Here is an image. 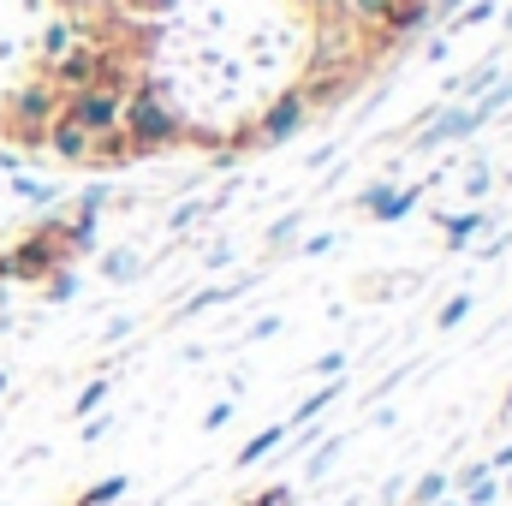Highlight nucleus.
I'll list each match as a JSON object with an SVG mask.
<instances>
[{"mask_svg": "<svg viewBox=\"0 0 512 506\" xmlns=\"http://www.w3.org/2000/svg\"><path fill=\"white\" fill-rule=\"evenodd\" d=\"M60 262H72V245H66V227L60 221H42L24 245L0 256V280H48Z\"/></svg>", "mask_w": 512, "mask_h": 506, "instance_id": "obj_1", "label": "nucleus"}, {"mask_svg": "<svg viewBox=\"0 0 512 506\" xmlns=\"http://www.w3.org/2000/svg\"><path fill=\"white\" fill-rule=\"evenodd\" d=\"M120 131L131 137V149H167V143H179V137H185L179 114L161 102V90H131L126 114H120Z\"/></svg>", "mask_w": 512, "mask_h": 506, "instance_id": "obj_2", "label": "nucleus"}, {"mask_svg": "<svg viewBox=\"0 0 512 506\" xmlns=\"http://www.w3.org/2000/svg\"><path fill=\"white\" fill-rule=\"evenodd\" d=\"M60 108H66V96L48 84V78H30V84H18V96H12V131H18V143H42L48 126L60 120Z\"/></svg>", "mask_w": 512, "mask_h": 506, "instance_id": "obj_3", "label": "nucleus"}, {"mask_svg": "<svg viewBox=\"0 0 512 506\" xmlns=\"http://www.w3.org/2000/svg\"><path fill=\"white\" fill-rule=\"evenodd\" d=\"M60 114H66L78 131H90V137H102V131H120L126 90H120V84H90V90L66 96V108H60Z\"/></svg>", "mask_w": 512, "mask_h": 506, "instance_id": "obj_4", "label": "nucleus"}, {"mask_svg": "<svg viewBox=\"0 0 512 506\" xmlns=\"http://www.w3.org/2000/svg\"><path fill=\"white\" fill-rule=\"evenodd\" d=\"M42 66H48L42 78H48L54 90H66V96H78V90L102 84V54H96L90 42H66V48H60L54 60H42Z\"/></svg>", "mask_w": 512, "mask_h": 506, "instance_id": "obj_5", "label": "nucleus"}, {"mask_svg": "<svg viewBox=\"0 0 512 506\" xmlns=\"http://www.w3.org/2000/svg\"><path fill=\"white\" fill-rule=\"evenodd\" d=\"M417 197H423V185H405V191H399V185H370L358 203H364L370 221H405V215L417 209Z\"/></svg>", "mask_w": 512, "mask_h": 506, "instance_id": "obj_6", "label": "nucleus"}, {"mask_svg": "<svg viewBox=\"0 0 512 506\" xmlns=\"http://www.w3.org/2000/svg\"><path fill=\"white\" fill-rule=\"evenodd\" d=\"M477 120H471V108H435L423 131H417V149H441V143H459V137H471Z\"/></svg>", "mask_w": 512, "mask_h": 506, "instance_id": "obj_7", "label": "nucleus"}, {"mask_svg": "<svg viewBox=\"0 0 512 506\" xmlns=\"http://www.w3.org/2000/svg\"><path fill=\"white\" fill-rule=\"evenodd\" d=\"M304 114H310V102H304L298 90H292V96H280V102L262 114V126H256V131H262V143H286L292 131L304 126Z\"/></svg>", "mask_w": 512, "mask_h": 506, "instance_id": "obj_8", "label": "nucleus"}, {"mask_svg": "<svg viewBox=\"0 0 512 506\" xmlns=\"http://www.w3.org/2000/svg\"><path fill=\"white\" fill-rule=\"evenodd\" d=\"M429 24H435L429 0H393V12H387L382 36H387V42H405V36H417V30H429Z\"/></svg>", "mask_w": 512, "mask_h": 506, "instance_id": "obj_9", "label": "nucleus"}, {"mask_svg": "<svg viewBox=\"0 0 512 506\" xmlns=\"http://www.w3.org/2000/svg\"><path fill=\"white\" fill-rule=\"evenodd\" d=\"M48 149L60 155V161H90V131H78L66 114L48 126Z\"/></svg>", "mask_w": 512, "mask_h": 506, "instance_id": "obj_10", "label": "nucleus"}, {"mask_svg": "<svg viewBox=\"0 0 512 506\" xmlns=\"http://www.w3.org/2000/svg\"><path fill=\"white\" fill-rule=\"evenodd\" d=\"M286 435H292V429H286V423H268V429H256L251 441H245V447H239V459H233V465H239V471H251L256 459H274V453H280V447H286Z\"/></svg>", "mask_w": 512, "mask_h": 506, "instance_id": "obj_11", "label": "nucleus"}, {"mask_svg": "<svg viewBox=\"0 0 512 506\" xmlns=\"http://www.w3.org/2000/svg\"><path fill=\"white\" fill-rule=\"evenodd\" d=\"M340 393H346V381H340V376H328L322 387H316V393H304V399H298V411L286 417V429H298V423H316V417H322V411H328V405H334Z\"/></svg>", "mask_w": 512, "mask_h": 506, "instance_id": "obj_12", "label": "nucleus"}, {"mask_svg": "<svg viewBox=\"0 0 512 506\" xmlns=\"http://www.w3.org/2000/svg\"><path fill=\"white\" fill-rule=\"evenodd\" d=\"M245 286H251V280H227V286H197V292H191V298L179 304V322H185V316H203V310H215V304H233V298H239Z\"/></svg>", "mask_w": 512, "mask_h": 506, "instance_id": "obj_13", "label": "nucleus"}, {"mask_svg": "<svg viewBox=\"0 0 512 506\" xmlns=\"http://www.w3.org/2000/svg\"><path fill=\"white\" fill-rule=\"evenodd\" d=\"M126 489H131V477H126V471H114V477H96L84 495H72L66 506H120V501H126Z\"/></svg>", "mask_w": 512, "mask_h": 506, "instance_id": "obj_14", "label": "nucleus"}, {"mask_svg": "<svg viewBox=\"0 0 512 506\" xmlns=\"http://www.w3.org/2000/svg\"><path fill=\"white\" fill-rule=\"evenodd\" d=\"M340 447H346V435H322V441L310 447V459H304V483H322V477L334 471V459H340Z\"/></svg>", "mask_w": 512, "mask_h": 506, "instance_id": "obj_15", "label": "nucleus"}, {"mask_svg": "<svg viewBox=\"0 0 512 506\" xmlns=\"http://www.w3.org/2000/svg\"><path fill=\"white\" fill-rule=\"evenodd\" d=\"M512 102V78H501V84H495V90H483V96H477V102H471V120H477V131L489 126V120H495V114H501V108H507Z\"/></svg>", "mask_w": 512, "mask_h": 506, "instance_id": "obj_16", "label": "nucleus"}, {"mask_svg": "<svg viewBox=\"0 0 512 506\" xmlns=\"http://www.w3.org/2000/svg\"><path fill=\"white\" fill-rule=\"evenodd\" d=\"M435 501H447V471H423L405 495V506H435Z\"/></svg>", "mask_w": 512, "mask_h": 506, "instance_id": "obj_17", "label": "nucleus"}, {"mask_svg": "<svg viewBox=\"0 0 512 506\" xmlns=\"http://www.w3.org/2000/svg\"><path fill=\"white\" fill-rule=\"evenodd\" d=\"M477 227H483V215H447V209H441V233H447V251H465Z\"/></svg>", "mask_w": 512, "mask_h": 506, "instance_id": "obj_18", "label": "nucleus"}, {"mask_svg": "<svg viewBox=\"0 0 512 506\" xmlns=\"http://www.w3.org/2000/svg\"><path fill=\"white\" fill-rule=\"evenodd\" d=\"M108 393H114V381L96 376L90 387H84V393H78V399H72V417H78V423H84V417H96V411L108 405Z\"/></svg>", "mask_w": 512, "mask_h": 506, "instance_id": "obj_19", "label": "nucleus"}, {"mask_svg": "<svg viewBox=\"0 0 512 506\" xmlns=\"http://www.w3.org/2000/svg\"><path fill=\"white\" fill-rule=\"evenodd\" d=\"M215 209H227V191H221V197H209V203H203V197H191V203H179L167 227H173V233H185V227H191L197 215H215Z\"/></svg>", "mask_w": 512, "mask_h": 506, "instance_id": "obj_20", "label": "nucleus"}, {"mask_svg": "<svg viewBox=\"0 0 512 506\" xmlns=\"http://www.w3.org/2000/svg\"><path fill=\"white\" fill-rule=\"evenodd\" d=\"M90 155H102V161H131V137L126 131H102V137H90Z\"/></svg>", "mask_w": 512, "mask_h": 506, "instance_id": "obj_21", "label": "nucleus"}, {"mask_svg": "<svg viewBox=\"0 0 512 506\" xmlns=\"http://www.w3.org/2000/svg\"><path fill=\"white\" fill-rule=\"evenodd\" d=\"M387 12H393V0H346V18H352V24H376V30H382Z\"/></svg>", "mask_w": 512, "mask_h": 506, "instance_id": "obj_22", "label": "nucleus"}, {"mask_svg": "<svg viewBox=\"0 0 512 506\" xmlns=\"http://www.w3.org/2000/svg\"><path fill=\"white\" fill-rule=\"evenodd\" d=\"M471 304H477L471 292H459V298H447V304H441V316H435V328H441V334H453V328H459V322L471 316Z\"/></svg>", "mask_w": 512, "mask_h": 506, "instance_id": "obj_23", "label": "nucleus"}, {"mask_svg": "<svg viewBox=\"0 0 512 506\" xmlns=\"http://www.w3.org/2000/svg\"><path fill=\"white\" fill-rule=\"evenodd\" d=\"M137 268H143V262H137L131 251H108V256H102V274H108V280H120V286L137 280Z\"/></svg>", "mask_w": 512, "mask_h": 506, "instance_id": "obj_24", "label": "nucleus"}, {"mask_svg": "<svg viewBox=\"0 0 512 506\" xmlns=\"http://www.w3.org/2000/svg\"><path fill=\"white\" fill-rule=\"evenodd\" d=\"M495 12H501L495 0H471V6H465L453 24H447V36H459V30H471V24H483V18H495Z\"/></svg>", "mask_w": 512, "mask_h": 506, "instance_id": "obj_25", "label": "nucleus"}, {"mask_svg": "<svg viewBox=\"0 0 512 506\" xmlns=\"http://www.w3.org/2000/svg\"><path fill=\"white\" fill-rule=\"evenodd\" d=\"M78 298V274L72 268H54L48 274V304H72Z\"/></svg>", "mask_w": 512, "mask_h": 506, "instance_id": "obj_26", "label": "nucleus"}, {"mask_svg": "<svg viewBox=\"0 0 512 506\" xmlns=\"http://www.w3.org/2000/svg\"><path fill=\"white\" fill-rule=\"evenodd\" d=\"M495 501H501V477H483V483H471L459 495V506H495Z\"/></svg>", "mask_w": 512, "mask_h": 506, "instance_id": "obj_27", "label": "nucleus"}, {"mask_svg": "<svg viewBox=\"0 0 512 506\" xmlns=\"http://www.w3.org/2000/svg\"><path fill=\"white\" fill-rule=\"evenodd\" d=\"M298 495H292V483H274V489H262V495H245L239 506H292Z\"/></svg>", "mask_w": 512, "mask_h": 506, "instance_id": "obj_28", "label": "nucleus"}, {"mask_svg": "<svg viewBox=\"0 0 512 506\" xmlns=\"http://www.w3.org/2000/svg\"><path fill=\"white\" fill-rule=\"evenodd\" d=\"M102 203H108V191H102V185H90V191L78 197V221H90V227H96V215H102Z\"/></svg>", "mask_w": 512, "mask_h": 506, "instance_id": "obj_29", "label": "nucleus"}, {"mask_svg": "<svg viewBox=\"0 0 512 506\" xmlns=\"http://www.w3.org/2000/svg\"><path fill=\"white\" fill-rule=\"evenodd\" d=\"M483 477H495V471H489L483 459H471V465H465L459 477H447V489H459V495H465V489H471V483H483Z\"/></svg>", "mask_w": 512, "mask_h": 506, "instance_id": "obj_30", "label": "nucleus"}, {"mask_svg": "<svg viewBox=\"0 0 512 506\" xmlns=\"http://www.w3.org/2000/svg\"><path fill=\"white\" fill-rule=\"evenodd\" d=\"M298 221H304V209H292V215H280V221L268 227V245H286V239L298 233Z\"/></svg>", "mask_w": 512, "mask_h": 506, "instance_id": "obj_31", "label": "nucleus"}, {"mask_svg": "<svg viewBox=\"0 0 512 506\" xmlns=\"http://www.w3.org/2000/svg\"><path fill=\"white\" fill-rule=\"evenodd\" d=\"M322 24H346V0H304Z\"/></svg>", "mask_w": 512, "mask_h": 506, "instance_id": "obj_32", "label": "nucleus"}, {"mask_svg": "<svg viewBox=\"0 0 512 506\" xmlns=\"http://www.w3.org/2000/svg\"><path fill=\"white\" fill-rule=\"evenodd\" d=\"M66 42H78V30H72V24H48V42H42V48H48V60H54Z\"/></svg>", "mask_w": 512, "mask_h": 506, "instance_id": "obj_33", "label": "nucleus"}, {"mask_svg": "<svg viewBox=\"0 0 512 506\" xmlns=\"http://www.w3.org/2000/svg\"><path fill=\"white\" fill-rule=\"evenodd\" d=\"M12 191H18L24 203H48V197H54V191H48L42 179H12Z\"/></svg>", "mask_w": 512, "mask_h": 506, "instance_id": "obj_34", "label": "nucleus"}, {"mask_svg": "<svg viewBox=\"0 0 512 506\" xmlns=\"http://www.w3.org/2000/svg\"><path fill=\"white\" fill-rule=\"evenodd\" d=\"M227 423H233V399H215V405H209V417H203V429L215 435V429H227Z\"/></svg>", "mask_w": 512, "mask_h": 506, "instance_id": "obj_35", "label": "nucleus"}, {"mask_svg": "<svg viewBox=\"0 0 512 506\" xmlns=\"http://www.w3.org/2000/svg\"><path fill=\"white\" fill-rule=\"evenodd\" d=\"M346 370V352H322L316 364H310V376H340Z\"/></svg>", "mask_w": 512, "mask_h": 506, "instance_id": "obj_36", "label": "nucleus"}, {"mask_svg": "<svg viewBox=\"0 0 512 506\" xmlns=\"http://www.w3.org/2000/svg\"><path fill=\"white\" fill-rule=\"evenodd\" d=\"M108 429H114V417H108V411H96V417H84V429H78V435H84V441H102Z\"/></svg>", "mask_w": 512, "mask_h": 506, "instance_id": "obj_37", "label": "nucleus"}, {"mask_svg": "<svg viewBox=\"0 0 512 506\" xmlns=\"http://www.w3.org/2000/svg\"><path fill=\"white\" fill-rule=\"evenodd\" d=\"M280 328H286V322H280V316H262V322H256V328H251V346H262V340H274V334H280Z\"/></svg>", "mask_w": 512, "mask_h": 506, "instance_id": "obj_38", "label": "nucleus"}, {"mask_svg": "<svg viewBox=\"0 0 512 506\" xmlns=\"http://www.w3.org/2000/svg\"><path fill=\"white\" fill-rule=\"evenodd\" d=\"M298 251H304V256H328V251H334V233H310Z\"/></svg>", "mask_w": 512, "mask_h": 506, "instance_id": "obj_39", "label": "nucleus"}, {"mask_svg": "<svg viewBox=\"0 0 512 506\" xmlns=\"http://www.w3.org/2000/svg\"><path fill=\"white\" fill-rule=\"evenodd\" d=\"M131 328H137V322H131V316H114V322H108V334H102V340H108V346H114V340H131Z\"/></svg>", "mask_w": 512, "mask_h": 506, "instance_id": "obj_40", "label": "nucleus"}, {"mask_svg": "<svg viewBox=\"0 0 512 506\" xmlns=\"http://www.w3.org/2000/svg\"><path fill=\"white\" fill-rule=\"evenodd\" d=\"M227 262H233V245H209L203 251V268H227Z\"/></svg>", "mask_w": 512, "mask_h": 506, "instance_id": "obj_41", "label": "nucleus"}, {"mask_svg": "<svg viewBox=\"0 0 512 506\" xmlns=\"http://www.w3.org/2000/svg\"><path fill=\"white\" fill-rule=\"evenodd\" d=\"M483 465H489L495 477H501V471H512V441H507V447H495V459H483Z\"/></svg>", "mask_w": 512, "mask_h": 506, "instance_id": "obj_42", "label": "nucleus"}, {"mask_svg": "<svg viewBox=\"0 0 512 506\" xmlns=\"http://www.w3.org/2000/svg\"><path fill=\"white\" fill-rule=\"evenodd\" d=\"M465 0H429V12H459Z\"/></svg>", "mask_w": 512, "mask_h": 506, "instance_id": "obj_43", "label": "nucleus"}, {"mask_svg": "<svg viewBox=\"0 0 512 506\" xmlns=\"http://www.w3.org/2000/svg\"><path fill=\"white\" fill-rule=\"evenodd\" d=\"M501 411H507V417H512V387H507V399H501Z\"/></svg>", "mask_w": 512, "mask_h": 506, "instance_id": "obj_44", "label": "nucleus"}, {"mask_svg": "<svg viewBox=\"0 0 512 506\" xmlns=\"http://www.w3.org/2000/svg\"><path fill=\"white\" fill-rule=\"evenodd\" d=\"M0 393H6V370H0Z\"/></svg>", "mask_w": 512, "mask_h": 506, "instance_id": "obj_45", "label": "nucleus"}, {"mask_svg": "<svg viewBox=\"0 0 512 506\" xmlns=\"http://www.w3.org/2000/svg\"><path fill=\"white\" fill-rule=\"evenodd\" d=\"M507 30H512V6H507Z\"/></svg>", "mask_w": 512, "mask_h": 506, "instance_id": "obj_46", "label": "nucleus"}, {"mask_svg": "<svg viewBox=\"0 0 512 506\" xmlns=\"http://www.w3.org/2000/svg\"><path fill=\"white\" fill-rule=\"evenodd\" d=\"M435 506H459V501H435Z\"/></svg>", "mask_w": 512, "mask_h": 506, "instance_id": "obj_47", "label": "nucleus"}]
</instances>
